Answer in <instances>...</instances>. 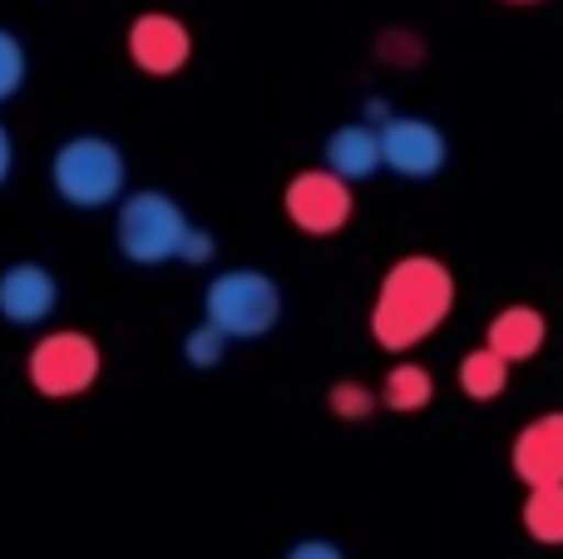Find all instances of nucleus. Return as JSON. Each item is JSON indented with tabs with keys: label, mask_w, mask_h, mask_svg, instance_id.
I'll list each match as a JSON object with an SVG mask.
<instances>
[{
	"label": "nucleus",
	"mask_w": 563,
	"mask_h": 559,
	"mask_svg": "<svg viewBox=\"0 0 563 559\" xmlns=\"http://www.w3.org/2000/svg\"><path fill=\"white\" fill-rule=\"evenodd\" d=\"M25 75H30L25 40H20L15 30L0 25V105H10V99L25 89Z\"/></svg>",
	"instance_id": "nucleus-16"
},
{
	"label": "nucleus",
	"mask_w": 563,
	"mask_h": 559,
	"mask_svg": "<svg viewBox=\"0 0 563 559\" xmlns=\"http://www.w3.org/2000/svg\"><path fill=\"white\" fill-rule=\"evenodd\" d=\"M282 559H346L336 540H321V535H311V540H297Z\"/></svg>",
	"instance_id": "nucleus-21"
},
{
	"label": "nucleus",
	"mask_w": 563,
	"mask_h": 559,
	"mask_svg": "<svg viewBox=\"0 0 563 559\" xmlns=\"http://www.w3.org/2000/svg\"><path fill=\"white\" fill-rule=\"evenodd\" d=\"M99 372H104L99 342L89 332H75V327L45 332L25 357V382L35 386L45 402H75V396L95 392Z\"/></svg>",
	"instance_id": "nucleus-5"
},
{
	"label": "nucleus",
	"mask_w": 563,
	"mask_h": 559,
	"mask_svg": "<svg viewBox=\"0 0 563 559\" xmlns=\"http://www.w3.org/2000/svg\"><path fill=\"white\" fill-rule=\"evenodd\" d=\"M450 313H455V273L430 253H406L386 267L376 287L371 337L390 357L416 352L420 342H430L445 327Z\"/></svg>",
	"instance_id": "nucleus-1"
},
{
	"label": "nucleus",
	"mask_w": 563,
	"mask_h": 559,
	"mask_svg": "<svg viewBox=\"0 0 563 559\" xmlns=\"http://www.w3.org/2000/svg\"><path fill=\"white\" fill-rule=\"evenodd\" d=\"M376 396H380L386 412L416 416V412H426V406L435 402V376H430V366H420V362H396L386 376H380Z\"/></svg>",
	"instance_id": "nucleus-13"
},
{
	"label": "nucleus",
	"mask_w": 563,
	"mask_h": 559,
	"mask_svg": "<svg viewBox=\"0 0 563 559\" xmlns=\"http://www.w3.org/2000/svg\"><path fill=\"white\" fill-rule=\"evenodd\" d=\"M321 168H331L336 178H346V184H366V178H376L380 168V129L361 124V119H351V124L331 129L327 144H321Z\"/></svg>",
	"instance_id": "nucleus-12"
},
{
	"label": "nucleus",
	"mask_w": 563,
	"mask_h": 559,
	"mask_svg": "<svg viewBox=\"0 0 563 559\" xmlns=\"http://www.w3.org/2000/svg\"><path fill=\"white\" fill-rule=\"evenodd\" d=\"M218 257V238L208 233L203 223H194L188 228V238H184V253H178V263H194V267H208Z\"/></svg>",
	"instance_id": "nucleus-20"
},
{
	"label": "nucleus",
	"mask_w": 563,
	"mask_h": 559,
	"mask_svg": "<svg viewBox=\"0 0 563 559\" xmlns=\"http://www.w3.org/2000/svg\"><path fill=\"white\" fill-rule=\"evenodd\" d=\"M505 6H544V0H505Z\"/></svg>",
	"instance_id": "nucleus-23"
},
{
	"label": "nucleus",
	"mask_w": 563,
	"mask_h": 559,
	"mask_svg": "<svg viewBox=\"0 0 563 559\" xmlns=\"http://www.w3.org/2000/svg\"><path fill=\"white\" fill-rule=\"evenodd\" d=\"M380 59H390V65H416L420 59V35H410V30H390V35H380Z\"/></svg>",
	"instance_id": "nucleus-19"
},
{
	"label": "nucleus",
	"mask_w": 563,
	"mask_h": 559,
	"mask_svg": "<svg viewBox=\"0 0 563 559\" xmlns=\"http://www.w3.org/2000/svg\"><path fill=\"white\" fill-rule=\"evenodd\" d=\"M519 525H525L529 540L559 550V545H563V485H539V491H525Z\"/></svg>",
	"instance_id": "nucleus-15"
},
{
	"label": "nucleus",
	"mask_w": 563,
	"mask_h": 559,
	"mask_svg": "<svg viewBox=\"0 0 563 559\" xmlns=\"http://www.w3.org/2000/svg\"><path fill=\"white\" fill-rule=\"evenodd\" d=\"M509 372L515 366L505 362L499 352H489V347H475V352L460 357V392L470 396V402H499V396L509 392Z\"/></svg>",
	"instance_id": "nucleus-14"
},
{
	"label": "nucleus",
	"mask_w": 563,
	"mask_h": 559,
	"mask_svg": "<svg viewBox=\"0 0 563 559\" xmlns=\"http://www.w3.org/2000/svg\"><path fill=\"white\" fill-rule=\"evenodd\" d=\"M223 352H228V337L218 332V327H208V322H198L194 332L184 337V362L198 366V372H213V366L223 362Z\"/></svg>",
	"instance_id": "nucleus-18"
},
{
	"label": "nucleus",
	"mask_w": 563,
	"mask_h": 559,
	"mask_svg": "<svg viewBox=\"0 0 563 559\" xmlns=\"http://www.w3.org/2000/svg\"><path fill=\"white\" fill-rule=\"evenodd\" d=\"M282 213L307 238H336L356 213V198L346 178H336L331 168H301L282 188Z\"/></svg>",
	"instance_id": "nucleus-6"
},
{
	"label": "nucleus",
	"mask_w": 563,
	"mask_h": 559,
	"mask_svg": "<svg viewBox=\"0 0 563 559\" xmlns=\"http://www.w3.org/2000/svg\"><path fill=\"white\" fill-rule=\"evenodd\" d=\"M376 406H380V396L366 382H351V376L346 382H331V392H327V412L341 416V421H366Z\"/></svg>",
	"instance_id": "nucleus-17"
},
{
	"label": "nucleus",
	"mask_w": 563,
	"mask_h": 559,
	"mask_svg": "<svg viewBox=\"0 0 563 559\" xmlns=\"http://www.w3.org/2000/svg\"><path fill=\"white\" fill-rule=\"evenodd\" d=\"M380 164L396 178H435L440 168L450 164V139L435 119L426 114H396L386 129H380Z\"/></svg>",
	"instance_id": "nucleus-7"
},
{
	"label": "nucleus",
	"mask_w": 563,
	"mask_h": 559,
	"mask_svg": "<svg viewBox=\"0 0 563 559\" xmlns=\"http://www.w3.org/2000/svg\"><path fill=\"white\" fill-rule=\"evenodd\" d=\"M49 188H55L59 204L79 208V213L119 208L129 194L124 149L104 134H69L65 144L49 154Z\"/></svg>",
	"instance_id": "nucleus-2"
},
{
	"label": "nucleus",
	"mask_w": 563,
	"mask_h": 559,
	"mask_svg": "<svg viewBox=\"0 0 563 559\" xmlns=\"http://www.w3.org/2000/svg\"><path fill=\"white\" fill-rule=\"evenodd\" d=\"M509 471L525 491L563 485V412H544L519 426L515 446H509Z\"/></svg>",
	"instance_id": "nucleus-10"
},
{
	"label": "nucleus",
	"mask_w": 563,
	"mask_h": 559,
	"mask_svg": "<svg viewBox=\"0 0 563 559\" xmlns=\"http://www.w3.org/2000/svg\"><path fill=\"white\" fill-rule=\"evenodd\" d=\"M549 342V317L539 313L534 303H509L489 317V332H485V347L499 352L509 366H525L544 352Z\"/></svg>",
	"instance_id": "nucleus-11"
},
{
	"label": "nucleus",
	"mask_w": 563,
	"mask_h": 559,
	"mask_svg": "<svg viewBox=\"0 0 563 559\" xmlns=\"http://www.w3.org/2000/svg\"><path fill=\"white\" fill-rule=\"evenodd\" d=\"M203 322L228 342H257L282 322V287L263 267H223L203 287Z\"/></svg>",
	"instance_id": "nucleus-3"
},
{
	"label": "nucleus",
	"mask_w": 563,
	"mask_h": 559,
	"mask_svg": "<svg viewBox=\"0 0 563 559\" xmlns=\"http://www.w3.org/2000/svg\"><path fill=\"white\" fill-rule=\"evenodd\" d=\"M10 174H15V139H10V129L0 124V188L10 184Z\"/></svg>",
	"instance_id": "nucleus-22"
},
{
	"label": "nucleus",
	"mask_w": 563,
	"mask_h": 559,
	"mask_svg": "<svg viewBox=\"0 0 563 559\" xmlns=\"http://www.w3.org/2000/svg\"><path fill=\"white\" fill-rule=\"evenodd\" d=\"M59 307V277L35 257L0 267V317L10 327H45Z\"/></svg>",
	"instance_id": "nucleus-9"
},
{
	"label": "nucleus",
	"mask_w": 563,
	"mask_h": 559,
	"mask_svg": "<svg viewBox=\"0 0 563 559\" xmlns=\"http://www.w3.org/2000/svg\"><path fill=\"white\" fill-rule=\"evenodd\" d=\"M188 228H194V218H188L184 204H178L174 194H164V188L124 194V204L114 208V248L134 267L178 263Z\"/></svg>",
	"instance_id": "nucleus-4"
},
{
	"label": "nucleus",
	"mask_w": 563,
	"mask_h": 559,
	"mask_svg": "<svg viewBox=\"0 0 563 559\" xmlns=\"http://www.w3.org/2000/svg\"><path fill=\"white\" fill-rule=\"evenodd\" d=\"M124 45H129L134 69H144V75H154V79L178 75V69L188 65V55H194L188 25L178 15H168V10H144V15H134Z\"/></svg>",
	"instance_id": "nucleus-8"
}]
</instances>
